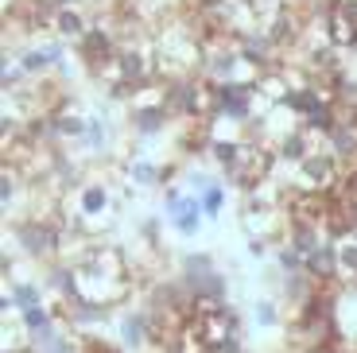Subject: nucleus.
<instances>
[{
    "instance_id": "nucleus-1",
    "label": "nucleus",
    "mask_w": 357,
    "mask_h": 353,
    "mask_svg": "<svg viewBox=\"0 0 357 353\" xmlns=\"http://www.w3.org/2000/svg\"><path fill=\"white\" fill-rule=\"evenodd\" d=\"M272 159L276 156L268 148H260V144H252V140H241V151L233 159V167H225V175H229L233 186H241V190H257L260 183H268Z\"/></svg>"
},
{
    "instance_id": "nucleus-2",
    "label": "nucleus",
    "mask_w": 357,
    "mask_h": 353,
    "mask_svg": "<svg viewBox=\"0 0 357 353\" xmlns=\"http://www.w3.org/2000/svg\"><path fill=\"white\" fill-rule=\"evenodd\" d=\"M12 233H16V241L24 245V253L36 256V260H51V256L59 253V245H63V233H59V225H54L51 218H27V221H20Z\"/></svg>"
},
{
    "instance_id": "nucleus-3",
    "label": "nucleus",
    "mask_w": 357,
    "mask_h": 353,
    "mask_svg": "<svg viewBox=\"0 0 357 353\" xmlns=\"http://www.w3.org/2000/svg\"><path fill=\"white\" fill-rule=\"evenodd\" d=\"M299 179L303 186L299 190H314V195H334L342 186V175H338V159L334 156H322V151H311V156L299 163Z\"/></svg>"
},
{
    "instance_id": "nucleus-4",
    "label": "nucleus",
    "mask_w": 357,
    "mask_h": 353,
    "mask_svg": "<svg viewBox=\"0 0 357 353\" xmlns=\"http://www.w3.org/2000/svg\"><path fill=\"white\" fill-rule=\"evenodd\" d=\"M121 342L128 345V350H144V345H152V318H148V310H128L125 318H121Z\"/></svg>"
},
{
    "instance_id": "nucleus-5",
    "label": "nucleus",
    "mask_w": 357,
    "mask_h": 353,
    "mask_svg": "<svg viewBox=\"0 0 357 353\" xmlns=\"http://www.w3.org/2000/svg\"><path fill=\"white\" fill-rule=\"evenodd\" d=\"M66 318H70L74 326H98V322H105V318H109V307H105V303L86 299V295H78L74 303H66Z\"/></svg>"
},
{
    "instance_id": "nucleus-6",
    "label": "nucleus",
    "mask_w": 357,
    "mask_h": 353,
    "mask_svg": "<svg viewBox=\"0 0 357 353\" xmlns=\"http://www.w3.org/2000/svg\"><path fill=\"white\" fill-rule=\"evenodd\" d=\"M0 307L4 310H31V307H43V292H39L36 283H12V292L0 299Z\"/></svg>"
},
{
    "instance_id": "nucleus-7",
    "label": "nucleus",
    "mask_w": 357,
    "mask_h": 353,
    "mask_svg": "<svg viewBox=\"0 0 357 353\" xmlns=\"http://www.w3.org/2000/svg\"><path fill=\"white\" fill-rule=\"evenodd\" d=\"M167 117L171 113L163 105H136L132 109V128L140 136H152V133H160L163 124H167Z\"/></svg>"
},
{
    "instance_id": "nucleus-8",
    "label": "nucleus",
    "mask_w": 357,
    "mask_h": 353,
    "mask_svg": "<svg viewBox=\"0 0 357 353\" xmlns=\"http://www.w3.org/2000/svg\"><path fill=\"white\" fill-rule=\"evenodd\" d=\"M338 280L357 283V233L354 230L338 241Z\"/></svg>"
},
{
    "instance_id": "nucleus-9",
    "label": "nucleus",
    "mask_w": 357,
    "mask_h": 353,
    "mask_svg": "<svg viewBox=\"0 0 357 353\" xmlns=\"http://www.w3.org/2000/svg\"><path fill=\"white\" fill-rule=\"evenodd\" d=\"M59 62H63V51H59V47H36V51H27V54H24L20 70L39 74V70H51V66H59Z\"/></svg>"
},
{
    "instance_id": "nucleus-10",
    "label": "nucleus",
    "mask_w": 357,
    "mask_h": 353,
    "mask_svg": "<svg viewBox=\"0 0 357 353\" xmlns=\"http://www.w3.org/2000/svg\"><path fill=\"white\" fill-rule=\"evenodd\" d=\"M54 31H59V36H66V39H82L89 27H86V20H82V12L63 8L59 16H54Z\"/></svg>"
},
{
    "instance_id": "nucleus-11",
    "label": "nucleus",
    "mask_w": 357,
    "mask_h": 353,
    "mask_svg": "<svg viewBox=\"0 0 357 353\" xmlns=\"http://www.w3.org/2000/svg\"><path fill=\"white\" fill-rule=\"evenodd\" d=\"M210 272H218L214 256H210V253H190L187 260H183V280H187V283L202 280V276H210Z\"/></svg>"
},
{
    "instance_id": "nucleus-12",
    "label": "nucleus",
    "mask_w": 357,
    "mask_h": 353,
    "mask_svg": "<svg viewBox=\"0 0 357 353\" xmlns=\"http://www.w3.org/2000/svg\"><path fill=\"white\" fill-rule=\"evenodd\" d=\"M78 206H82V213H101V210H105V206H109V190H105V183H89V186H82Z\"/></svg>"
},
{
    "instance_id": "nucleus-13",
    "label": "nucleus",
    "mask_w": 357,
    "mask_h": 353,
    "mask_svg": "<svg viewBox=\"0 0 357 353\" xmlns=\"http://www.w3.org/2000/svg\"><path fill=\"white\" fill-rule=\"evenodd\" d=\"M163 179V171L155 167V163H148V159H132L128 163V183H140V186H155Z\"/></svg>"
},
{
    "instance_id": "nucleus-14",
    "label": "nucleus",
    "mask_w": 357,
    "mask_h": 353,
    "mask_svg": "<svg viewBox=\"0 0 357 353\" xmlns=\"http://www.w3.org/2000/svg\"><path fill=\"white\" fill-rule=\"evenodd\" d=\"M198 202H202V213H206V218H218V213H222V202H225V190H222L218 183H210L202 195H198Z\"/></svg>"
},
{
    "instance_id": "nucleus-15",
    "label": "nucleus",
    "mask_w": 357,
    "mask_h": 353,
    "mask_svg": "<svg viewBox=\"0 0 357 353\" xmlns=\"http://www.w3.org/2000/svg\"><path fill=\"white\" fill-rule=\"evenodd\" d=\"M252 318H257L260 326H280V310L272 299H257L252 303Z\"/></svg>"
},
{
    "instance_id": "nucleus-16",
    "label": "nucleus",
    "mask_w": 357,
    "mask_h": 353,
    "mask_svg": "<svg viewBox=\"0 0 357 353\" xmlns=\"http://www.w3.org/2000/svg\"><path fill=\"white\" fill-rule=\"evenodd\" d=\"M12 198H16V171H4V179H0V202H4V210H12Z\"/></svg>"
},
{
    "instance_id": "nucleus-17",
    "label": "nucleus",
    "mask_w": 357,
    "mask_h": 353,
    "mask_svg": "<svg viewBox=\"0 0 357 353\" xmlns=\"http://www.w3.org/2000/svg\"><path fill=\"white\" fill-rule=\"evenodd\" d=\"M89 148H93V151H101V148H105V124H101L98 121V117H89Z\"/></svg>"
},
{
    "instance_id": "nucleus-18",
    "label": "nucleus",
    "mask_w": 357,
    "mask_h": 353,
    "mask_svg": "<svg viewBox=\"0 0 357 353\" xmlns=\"http://www.w3.org/2000/svg\"><path fill=\"white\" fill-rule=\"evenodd\" d=\"M268 245H272V241H249V253H252V256H264Z\"/></svg>"
}]
</instances>
